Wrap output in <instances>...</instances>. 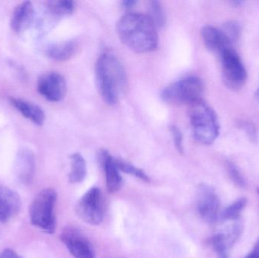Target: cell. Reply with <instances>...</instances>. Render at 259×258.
I'll list each match as a JSON object with an SVG mask.
<instances>
[{
    "label": "cell",
    "mask_w": 259,
    "mask_h": 258,
    "mask_svg": "<svg viewBox=\"0 0 259 258\" xmlns=\"http://www.w3.org/2000/svg\"><path fill=\"white\" fill-rule=\"evenodd\" d=\"M56 200L57 194L51 188L42 189L35 196L29 209L32 225L46 233H54L56 225L54 213Z\"/></svg>",
    "instance_id": "cell-4"
},
{
    "label": "cell",
    "mask_w": 259,
    "mask_h": 258,
    "mask_svg": "<svg viewBox=\"0 0 259 258\" xmlns=\"http://www.w3.org/2000/svg\"><path fill=\"white\" fill-rule=\"evenodd\" d=\"M96 81L99 92L106 104L114 106L127 86V75L118 58L106 53L96 65Z\"/></svg>",
    "instance_id": "cell-2"
},
{
    "label": "cell",
    "mask_w": 259,
    "mask_h": 258,
    "mask_svg": "<svg viewBox=\"0 0 259 258\" xmlns=\"http://www.w3.org/2000/svg\"><path fill=\"white\" fill-rule=\"evenodd\" d=\"M225 165H226L228 175L231 177V180L234 182V184L237 185L239 187L244 188L246 184V180L237 165H234L230 161L226 162Z\"/></svg>",
    "instance_id": "cell-24"
},
{
    "label": "cell",
    "mask_w": 259,
    "mask_h": 258,
    "mask_svg": "<svg viewBox=\"0 0 259 258\" xmlns=\"http://www.w3.org/2000/svg\"><path fill=\"white\" fill-rule=\"evenodd\" d=\"M47 7L53 15L65 16L73 13L75 9V4L71 0H57L47 2Z\"/></svg>",
    "instance_id": "cell-20"
},
{
    "label": "cell",
    "mask_w": 259,
    "mask_h": 258,
    "mask_svg": "<svg viewBox=\"0 0 259 258\" xmlns=\"http://www.w3.org/2000/svg\"><path fill=\"white\" fill-rule=\"evenodd\" d=\"M77 215L87 224L97 226L103 222L105 215L104 198L99 188L88 190L77 203Z\"/></svg>",
    "instance_id": "cell-7"
},
{
    "label": "cell",
    "mask_w": 259,
    "mask_h": 258,
    "mask_svg": "<svg viewBox=\"0 0 259 258\" xmlns=\"http://www.w3.org/2000/svg\"><path fill=\"white\" fill-rule=\"evenodd\" d=\"M196 209L202 220L214 224L220 216V200L212 186L201 184L196 195Z\"/></svg>",
    "instance_id": "cell-8"
},
{
    "label": "cell",
    "mask_w": 259,
    "mask_h": 258,
    "mask_svg": "<svg viewBox=\"0 0 259 258\" xmlns=\"http://www.w3.org/2000/svg\"><path fill=\"white\" fill-rule=\"evenodd\" d=\"M211 245L219 258H229V248L225 244L222 233H218L208 239Z\"/></svg>",
    "instance_id": "cell-22"
},
{
    "label": "cell",
    "mask_w": 259,
    "mask_h": 258,
    "mask_svg": "<svg viewBox=\"0 0 259 258\" xmlns=\"http://www.w3.org/2000/svg\"><path fill=\"white\" fill-rule=\"evenodd\" d=\"M201 35L206 48L219 56L228 48H233V44L221 28L205 26L201 30Z\"/></svg>",
    "instance_id": "cell-11"
},
{
    "label": "cell",
    "mask_w": 259,
    "mask_h": 258,
    "mask_svg": "<svg viewBox=\"0 0 259 258\" xmlns=\"http://www.w3.org/2000/svg\"><path fill=\"white\" fill-rule=\"evenodd\" d=\"M204 84L197 77L181 79L163 89L161 98L168 104H193L202 99Z\"/></svg>",
    "instance_id": "cell-5"
},
{
    "label": "cell",
    "mask_w": 259,
    "mask_h": 258,
    "mask_svg": "<svg viewBox=\"0 0 259 258\" xmlns=\"http://www.w3.org/2000/svg\"><path fill=\"white\" fill-rule=\"evenodd\" d=\"M117 32L121 42L136 53H150L158 47L157 28L147 15L126 14L118 21Z\"/></svg>",
    "instance_id": "cell-1"
},
{
    "label": "cell",
    "mask_w": 259,
    "mask_h": 258,
    "mask_svg": "<svg viewBox=\"0 0 259 258\" xmlns=\"http://www.w3.org/2000/svg\"><path fill=\"white\" fill-rule=\"evenodd\" d=\"M35 170L34 156L30 150L23 148L17 154L15 174L20 183L28 185L33 180Z\"/></svg>",
    "instance_id": "cell-13"
},
{
    "label": "cell",
    "mask_w": 259,
    "mask_h": 258,
    "mask_svg": "<svg viewBox=\"0 0 259 258\" xmlns=\"http://www.w3.org/2000/svg\"><path fill=\"white\" fill-rule=\"evenodd\" d=\"M37 91L48 101H60L66 95V81L59 73L54 71L46 73L38 80Z\"/></svg>",
    "instance_id": "cell-9"
},
{
    "label": "cell",
    "mask_w": 259,
    "mask_h": 258,
    "mask_svg": "<svg viewBox=\"0 0 259 258\" xmlns=\"http://www.w3.org/2000/svg\"><path fill=\"white\" fill-rule=\"evenodd\" d=\"M100 160L106 173V186L110 193L118 192L122 186L123 180L120 171L115 163V158L107 151L103 150L100 153Z\"/></svg>",
    "instance_id": "cell-14"
},
{
    "label": "cell",
    "mask_w": 259,
    "mask_h": 258,
    "mask_svg": "<svg viewBox=\"0 0 259 258\" xmlns=\"http://www.w3.org/2000/svg\"><path fill=\"white\" fill-rule=\"evenodd\" d=\"M189 106L193 137L202 145H211L220 133V125L215 112L202 99Z\"/></svg>",
    "instance_id": "cell-3"
},
{
    "label": "cell",
    "mask_w": 259,
    "mask_h": 258,
    "mask_svg": "<svg viewBox=\"0 0 259 258\" xmlns=\"http://www.w3.org/2000/svg\"><path fill=\"white\" fill-rule=\"evenodd\" d=\"M77 47V41L69 39L49 45L46 49V55L53 60L64 62L74 56Z\"/></svg>",
    "instance_id": "cell-17"
},
{
    "label": "cell",
    "mask_w": 259,
    "mask_h": 258,
    "mask_svg": "<svg viewBox=\"0 0 259 258\" xmlns=\"http://www.w3.org/2000/svg\"><path fill=\"white\" fill-rule=\"evenodd\" d=\"M61 240L74 258H96L91 242L78 229H65L61 234Z\"/></svg>",
    "instance_id": "cell-10"
},
{
    "label": "cell",
    "mask_w": 259,
    "mask_h": 258,
    "mask_svg": "<svg viewBox=\"0 0 259 258\" xmlns=\"http://www.w3.org/2000/svg\"><path fill=\"white\" fill-rule=\"evenodd\" d=\"M148 15L157 29L161 28L165 24V14L161 3L150 1L148 3Z\"/></svg>",
    "instance_id": "cell-21"
},
{
    "label": "cell",
    "mask_w": 259,
    "mask_h": 258,
    "mask_svg": "<svg viewBox=\"0 0 259 258\" xmlns=\"http://www.w3.org/2000/svg\"><path fill=\"white\" fill-rule=\"evenodd\" d=\"M137 2L134 1V0H126V1H123L121 3V6L124 8V9H127V10H129L131 8L134 7L136 4H137Z\"/></svg>",
    "instance_id": "cell-30"
},
{
    "label": "cell",
    "mask_w": 259,
    "mask_h": 258,
    "mask_svg": "<svg viewBox=\"0 0 259 258\" xmlns=\"http://www.w3.org/2000/svg\"><path fill=\"white\" fill-rule=\"evenodd\" d=\"M256 95H257V98H258V99L259 101V87H258V90H257Z\"/></svg>",
    "instance_id": "cell-31"
},
{
    "label": "cell",
    "mask_w": 259,
    "mask_h": 258,
    "mask_svg": "<svg viewBox=\"0 0 259 258\" xmlns=\"http://www.w3.org/2000/svg\"><path fill=\"white\" fill-rule=\"evenodd\" d=\"M239 127H240L245 132L249 140L255 142L258 139L256 129L252 123L248 122V121H240L239 123Z\"/></svg>",
    "instance_id": "cell-26"
},
{
    "label": "cell",
    "mask_w": 259,
    "mask_h": 258,
    "mask_svg": "<svg viewBox=\"0 0 259 258\" xmlns=\"http://www.w3.org/2000/svg\"><path fill=\"white\" fill-rule=\"evenodd\" d=\"M19 195L9 188L0 184V221L8 222L16 216L21 209Z\"/></svg>",
    "instance_id": "cell-12"
},
{
    "label": "cell",
    "mask_w": 259,
    "mask_h": 258,
    "mask_svg": "<svg viewBox=\"0 0 259 258\" xmlns=\"http://www.w3.org/2000/svg\"><path fill=\"white\" fill-rule=\"evenodd\" d=\"M219 57L225 84L234 90L240 89L247 80V71L240 56L234 48H230L224 51Z\"/></svg>",
    "instance_id": "cell-6"
},
{
    "label": "cell",
    "mask_w": 259,
    "mask_h": 258,
    "mask_svg": "<svg viewBox=\"0 0 259 258\" xmlns=\"http://www.w3.org/2000/svg\"><path fill=\"white\" fill-rule=\"evenodd\" d=\"M221 29L233 45L237 42V39L240 37V25L236 21H228L223 24Z\"/></svg>",
    "instance_id": "cell-25"
},
{
    "label": "cell",
    "mask_w": 259,
    "mask_h": 258,
    "mask_svg": "<svg viewBox=\"0 0 259 258\" xmlns=\"http://www.w3.org/2000/svg\"><path fill=\"white\" fill-rule=\"evenodd\" d=\"M247 204L246 198H241L235 202L228 206L220 214L219 218L222 221H237L240 217V214L244 210Z\"/></svg>",
    "instance_id": "cell-19"
},
{
    "label": "cell",
    "mask_w": 259,
    "mask_h": 258,
    "mask_svg": "<svg viewBox=\"0 0 259 258\" xmlns=\"http://www.w3.org/2000/svg\"><path fill=\"white\" fill-rule=\"evenodd\" d=\"M34 18V8L30 1L23 2L15 7L11 19V27L16 33L27 30Z\"/></svg>",
    "instance_id": "cell-15"
},
{
    "label": "cell",
    "mask_w": 259,
    "mask_h": 258,
    "mask_svg": "<svg viewBox=\"0 0 259 258\" xmlns=\"http://www.w3.org/2000/svg\"><path fill=\"white\" fill-rule=\"evenodd\" d=\"M245 258H259V238L252 248V251Z\"/></svg>",
    "instance_id": "cell-29"
},
{
    "label": "cell",
    "mask_w": 259,
    "mask_h": 258,
    "mask_svg": "<svg viewBox=\"0 0 259 258\" xmlns=\"http://www.w3.org/2000/svg\"><path fill=\"white\" fill-rule=\"evenodd\" d=\"M115 163H116L117 167H118L120 171H122L125 174H131V175L137 177V178L146 182V183H149L150 181L149 177L146 175V173L143 170L136 168L135 166L128 163V162H124V161L121 160V159H115Z\"/></svg>",
    "instance_id": "cell-23"
},
{
    "label": "cell",
    "mask_w": 259,
    "mask_h": 258,
    "mask_svg": "<svg viewBox=\"0 0 259 258\" xmlns=\"http://www.w3.org/2000/svg\"><path fill=\"white\" fill-rule=\"evenodd\" d=\"M70 159L71 165L69 174L70 183L73 184L81 183L87 175V164L85 159L78 152L71 154Z\"/></svg>",
    "instance_id": "cell-18"
},
{
    "label": "cell",
    "mask_w": 259,
    "mask_h": 258,
    "mask_svg": "<svg viewBox=\"0 0 259 258\" xmlns=\"http://www.w3.org/2000/svg\"><path fill=\"white\" fill-rule=\"evenodd\" d=\"M257 192H258V195H259V186L258 187V189H257Z\"/></svg>",
    "instance_id": "cell-32"
},
{
    "label": "cell",
    "mask_w": 259,
    "mask_h": 258,
    "mask_svg": "<svg viewBox=\"0 0 259 258\" xmlns=\"http://www.w3.org/2000/svg\"><path fill=\"white\" fill-rule=\"evenodd\" d=\"M0 258H23L10 248H6L0 253Z\"/></svg>",
    "instance_id": "cell-28"
},
{
    "label": "cell",
    "mask_w": 259,
    "mask_h": 258,
    "mask_svg": "<svg viewBox=\"0 0 259 258\" xmlns=\"http://www.w3.org/2000/svg\"><path fill=\"white\" fill-rule=\"evenodd\" d=\"M10 102L24 118L37 126H42L45 121V113L37 105L21 98H11Z\"/></svg>",
    "instance_id": "cell-16"
},
{
    "label": "cell",
    "mask_w": 259,
    "mask_h": 258,
    "mask_svg": "<svg viewBox=\"0 0 259 258\" xmlns=\"http://www.w3.org/2000/svg\"><path fill=\"white\" fill-rule=\"evenodd\" d=\"M170 133L173 136L174 142H175V147L178 152H184V145H183V136L181 130L176 126H171L170 127Z\"/></svg>",
    "instance_id": "cell-27"
}]
</instances>
